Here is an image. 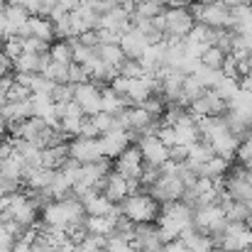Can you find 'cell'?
<instances>
[{"instance_id": "8992f818", "label": "cell", "mask_w": 252, "mask_h": 252, "mask_svg": "<svg viewBox=\"0 0 252 252\" xmlns=\"http://www.w3.org/2000/svg\"><path fill=\"white\" fill-rule=\"evenodd\" d=\"M74 103L79 105V110L84 113L86 118L100 113V88L95 84H81L74 86Z\"/></svg>"}, {"instance_id": "2e32d148", "label": "cell", "mask_w": 252, "mask_h": 252, "mask_svg": "<svg viewBox=\"0 0 252 252\" xmlns=\"http://www.w3.org/2000/svg\"><path fill=\"white\" fill-rule=\"evenodd\" d=\"M2 20H5V37H12V34H20V30L27 25L30 15L22 5H5Z\"/></svg>"}, {"instance_id": "60d3db41", "label": "cell", "mask_w": 252, "mask_h": 252, "mask_svg": "<svg viewBox=\"0 0 252 252\" xmlns=\"http://www.w3.org/2000/svg\"><path fill=\"white\" fill-rule=\"evenodd\" d=\"M7 137V130H5V125H0V142Z\"/></svg>"}, {"instance_id": "6da1fadb", "label": "cell", "mask_w": 252, "mask_h": 252, "mask_svg": "<svg viewBox=\"0 0 252 252\" xmlns=\"http://www.w3.org/2000/svg\"><path fill=\"white\" fill-rule=\"evenodd\" d=\"M118 211L123 218H127L132 223H157L162 206L150 193H130L125 201L118 203Z\"/></svg>"}, {"instance_id": "8d00e7d4", "label": "cell", "mask_w": 252, "mask_h": 252, "mask_svg": "<svg viewBox=\"0 0 252 252\" xmlns=\"http://www.w3.org/2000/svg\"><path fill=\"white\" fill-rule=\"evenodd\" d=\"M76 42H79V44H84V47H88V49H98L95 30H86V32H81V34L76 37Z\"/></svg>"}, {"instance_id": "e0dca14e", "label": "cell", "mask_w": 252, "mask_h": 252, "mask_svg": "<svg viewBox=\"0 0 252 252\" xmlns=\"http://www.w3.org/2000/svg\"><path fill=\"white\" fill-rule=\"evenodd\" d=\"M0 118H2L5 125L22 123V120L32 118V105H30V100H22V103H2V105H0Z\"/></svg>"}, {"instance_id": "9c48e42d", "label": "cell", "mask_w": 252, "mask_h": 252, "mask_svg": "<svg viewBox=\"0 0 252 252\" xmlns=\"http://www.w3.org/2000/svg\"><path fill=\"white\" fill-rule=\"evenodd\" d=\"M113 171V162L110 159H105V157H100V159H95V162H88V164H81L79 169V181L76 184H84V186H95L100 179H105L108 174Z\"/></svg>"}, {"instance_id": "f1b7e54d", "label": "cell", "mask_w": 252, "mask_h": 252, "mask_svg": "<svg viewBox=\"0 0 252 252\" xmlns=\"http://www.w3.org/2000/svg\"><path fill=\"white\" fill-rule=\"evenodd\" d=\"M88 81H91V74H88V69H86V66H81V64H71V66H69L66 84L81 86V84H88Z\"/></svg>"}, {"instance_id": "8fae6325", "label": "cell", "mask_w": 252, "mask_h": 252, "mask_svg": "<svg viewBox=\"0 0 252 252\" xmlns=\"http://www.w3.org/2000/svg\"><path fill=\"white\" fill-rule=\"evenodd\" d=\"M110 203H120V201H125L127 196H130V189H127V179L125 176H120L118 171H110L105 179H103V191H100Z\"/></svg>"}, {"instance_id": "d4e9b609", "label": "cell", "mask_w": 252, "mask_h": 252, "mask_svg": "<svg viewBox=\"0 0 252 252\" xmlns=\"http://www.w3.org/2000/svg\"><path fill=\"white\" fill-rule=\"evenodd\" d=\"M0 49H2V57L12 64L20 54H22V37H17V34H12V37H5L2 42H0Z\"/></svg>"}, {"instance_id": "bcb514c9", "label": "cell", "mask_w": 252, "mask_h": 252, "mask_svg": "<svg viewBox=\"0 0 252 252\" xmlns=\"http://www.w3.org/2000/svg\"><path fill=\"white\" fill-rule=\"evenodd\" d=\"M2 10H5V0H0V12H2Z\"/></svg>"}, {"instance_id": "836d02e7", "label": "cell", "mask_w": 252, "mask_h": 252, "mask_svg": "<svg viewBox=\"0 0 252 252\" xmlns=\"http://www.w3.org/2000/svg\"><path fill=\"white\" fill-rule=\"evenodd\" d=\"M169 162H171V164H186V162H189V147H184V145H171V147H169Z\"/></svg>"}, {"instance_id": "83f0119b", "label": "cell", "mask_w": 252, "mask_h": 252, "mask_svg": "<svg viewBox=\"0 0 252 252\" xmlns=\"http://www.w3.org/2000/svg\"><path fill=\"white\" fill-rule=\"evenodd\" d=\"M30 98H32V93L25 86L15 84V81L7 86V91H5V103H22V100H30Z\"/></svg>"}, {"instance_id": "5bb4252c", "label": "cell", "mask_w": 252, "mask_h": 252, "mask_svg": "<svg viewBox=\"0 0 252 252\" xmlns=\"http://www.w3.org/2000/svg\"><path fill=\"white\" fill-rule=\"evenodd\" d=\"M208 145H211V150H213V155H216V157H220V159H225V162H230V164H233L240 140H238L235 135H230V132H223V135L211 137V140H208Z\"/></svg>"}, {"instance_id": "d6986e66", "label": "cell", "mask_w": 252, "mask_h": 252, "mask_svg": "<svg viewBox=\"0 0 252 252\" xmlns=\"http://www.w3.org/2000/svg\"><path fill=\"white\" fill-rule=\"evenodd\" d=\"M49 59L54 64H62V66H71L74 64V54H71V42L69 39H57L49 44Z\"/></svg>"}, {"instance_id": "4316f807", "label": "cell", "mask_w": 252, "mask_h": 252, "mask_svg": "<svg viewBox=\"0 0 252 252\" xmlns=\"http://www.w3.org/2000/svg\"><path fill=\"white\" fill-rule=\"evenodd\" d=\"M118 74L125 76V79H142L145 76L140 59H123V64L118 66Z\"/></svg>"}, {"instance_id": "52a82bcc", "label": "cell", "mask_w": 252, "mask_h": 252, "mask_svg": "<svg viewBox=\"0 0 252 252\" xmlns=\"http://www.w3.org/2000/svg\"><path fill=\"white\" fill-rule=\"evenodd\" d=\"M98 142H100V155L105 159H115L123 150H127L132 145V137L127 130H110V132L100 135Z\"/></svg>"}, {"instance_id": "5b68a950", "label": "cell", "mask_w": 252, "mask_h": 252, "mask_svg": "<svg viewBox=\"0 0 252 252\" xmlns=\"http://www.w3.org/2000/svg\"><path fill=\"white\" fill-rule=\"evenodd\" d=\"M100 142L91 140V137H71L69 140V159H74L76 164H88L100 159Z\"/></svg>"}, {"instance_id": "603a6c76", "label": "cell", "mask_w": 252, "mask_h": 252, "mask_svg": "<svg viewBox=\"0 0 252 252\" xmlns=\"http://www.w3.org/2000/svg\"><path fill=\"white\" fill-rule=\"evenodd\" d=\"M218 98H223L225 103H230L235 95H238V91H240V86H238V81H233V79H225V76H220V81L211 88Z\"/></svg>"}, {"instance_id": "ba28073f", "label": "cell", "mask_w": 252, "mask_h": 252, "mask_svg": "<svg viewBox=\"0 0 252 252\" xmlns=\"http://www.w3.org/2000/svg\"><path fill=\"white\" fill-rule=\"evenodd\" d=\"M201 25L213 27V30H230V27H233V20H230V7H228L225 2L203 5Z\"/></svg>"}, {"instance_id": "74e56055", "label": "cell", "mask_w": 252, "mask_h": 252, "mask_svg": "<svg viewBox=\"0 0 252 252\" xmlns=\"http://www.w3.org/2000/svg\"><path fill=\"white\" fill-rule=\"evenodd\" d=\"M32 245H34V243H30V240H25V238H22V240H15V243H12V252H32Z\"/></svg>"}, {"instance_id": "ab89813d", "label": "cell", "mask_w": 252, "mask_h": 252, "mask_svg": "<svg viewBox=\"0 0 252 252\" xmlns=\"http://www.w3.org/2000/svg\"><path fill=\"white\" fill-rule=\"evenodd\" d=\"M238 86H240V91H245V93H252V71H250V74H245V76H240Z\"/></svg>"}, {"instance_id": "4dcf8cb0", "label": "cell", "mask_w": 252, "mask_h": 252, "mask_svg": "<svg viewBox=\"0 0 252 252\" xmlns=\"http://www.w3.org/2000/svg\"><path fill=\"white\" fill-rule=\"evenodd\" d=\"M203 91H208V88H203V86L193 79V76H186V79H184V88H181V93L186 95V100H189V103H191V100H196L198 95H203Z\"/></svg>"}, {"instance_id": "7402d4cb", "label": "cell", "mask_w": 252, "mask_h": 252, "mask_svg": "<svg viewBox=\"0 0 252 252\" xmlns=\"http://www.w3.org/2000/svg\"><path fill=\"white\" fill-rule=\"evenodd\" d=\"M225 52L223 49H218V47H206V52L201 54V64L203 66H208V69H216V71H220L223 69V62H225Z\"/></svg>"}, {"instance_id": "cb8c5ba5", "label": "cell", "mask_w": 252, "mask_h": 252, "mask_svg": "<svg viewBox=\"0 0 252 252\" xmlns=\"http://www.w3.org/2000/svg\"><path fill=\"white\" fill-rule=\"evenodd\" d=\"M191 76L203 86V88H213V86L220 81V76H223V74H220V71H216V69H208V66L198 64V66H196V71H193Z\"/></svg>"}, {"instance_id": "484cf974", "label": "cell", "mask_w": 252, "mask_h": 252, "mask_svg": "<svg viewBox=\"0 0 252 252\" xmlns=\"http://www.w3.org/2000/svg\"><path fill=\"white\" fill-rule=\"evenodd\" d=\"M164 5L159 2V0H145L142 5H137L135 7V12L140 15V17H147V20H155V17H162L164 15Z\"/></svg>"}, {"instance_id": "44dd1931", "label": "cell", "mask_w": 252, "mask_h": 252, "mask_svg": "<svg viewBox=\"0 0 252 252\" xmlns=\"http://www.w3.org/2000/svg\"><path fill=\"white\" fill-rule=\"evenodd\" d=\"M0 174L7 176V179H12V181H20V184H22V174H25V162H22V157L12 152L10 157L0 159Z\"/></svg>"}, {"instance_id": "f35d334b", "label": "cell", "mask_w": 252, "mask_h": 252, "mask_svg": "<svg viewBox=\"0 0 252 252\" xmlns=\"http://www.w3.org/2000/svg\"><path fill=\"white\" fill-rule=\"evenodd\" d=\"M164 252H189V250H186V245L176 238V240H171V243H167V245H164Z\"/></svg>"}, {"instance_id": "30bf717a", "label": "cell", "mask_w": 252, "mask_h": 252, "mask_svg": "<svg viewBox=\"0 0 252 252\" xmlns=\"http://www.w3.org/2000/svg\"><path fill=\"white\" fill-rule=\"evenodd\" d=\"M79 201L84 203L86 216H91V218H108V216L115 211V203H110V201H108L103 193H98L95 189H91L88 193H84Z\"/></svg>"}, {"instance_id": "b9f144b4", "label": "cell", "mask_w": 252, "mask_h": 252, "mask_svg": "<svg viewBox=\"0 0 252 252\" xmlns=\"http://www.w3.org/2000/svg\"><path fill=\"white\" fill-rule=\"evenodd\" d=\"M0 252H12V245H2L0 243Z\"/></svg>"}, {"instance_id": "7a4b0ae2", "label": "cell", "mask_w": 252, "mask_h": 252, "mask_svg": "<svg viewBox=\"0 0 252 252\" xmlns=\"http://www.w3.org/2000/svg\"><path fill=\"white\" fill-rule=\"evenodd\" d=\"M164 39H186V34L191 32V27L196 25L189 7H167L164 15Z\"/></svg>"}, {"instance_id": "f546056e", "label": "cell", "mask_w": 252, "mask_h": 252, "mask_svg": "<svg viewBox=\"0 0 252 252\" xmlns=\"http://www.w3.org/2000/svg\"><path fill=\"white\" fill-rule=\"evenodd\" d=\"M49 98H52L54 103H71V100H74V86L71 84H54Z\"/></svg>"}, {"instance_id": "d590c367", "label": "cell", "mask_w": 252, "mask_h": 252, "mask_svg": "<svg viewBox=\"0 0 252 252\" xmlns=\"http://www.w3.org/2000/svg\"><path fill=\"white\" fill-rule=\"evenodd\" d=\"M76 137H91V140H98V137H100L91 118H84V120H81V130H79V135H76Z\"/></svg>"}, {"instance_id": "3957f363", "label": "cell", "mask_w": 252, "mask_h": 252, "mask_svg": "<svg viewBox=\"0 0 252 252\" xmlns=\"http://www.w3.org/2000/svg\"><path fill=\"white\" fill-rule=\"evenodd\" d=\"M140 155H142V162L150 164V167H162L169 162V147L155 135H142L135 140Z\"/></svg>"}, {"instance_id": "277c9868", "label": "cell", "mask_w": 252, "mask_h": 252, "mask_svg": "<svg viewBox=\"0 0 252 252\" xmlns=\"http://www.w3.org/2000/svg\"><path fill=\"white\" fill-rule=\"evenodd\" d=\"M142 155H140V150H137V145L132 142L127 150H123L115 159H113V171H118L120 176H125V179H140V174H142Z\"/></svg>"}, {"instance_id": "e575fe53", "label": "cell", "mask_w": 252, "mask_h": 252, "mask_svg": "<svg viewBox=\"0 0 252 252\" xmlns=\"http://www.w3.org/2000/svg\"><path fill=\"white\" fill-rule=\"evenodd\" d=\"M20 189H22V184H20V181H12V179H7V176H2V174H0V198L12 196V193H17Z\"/></svg>"}, {"instance_id": "ac0fdd59", "label": "cell", "mask_w": 252, "mask_h": 252, "mask_svg": "<svg viewBox=\"0 0 252 252\" xmlns=\"http://www.w3.org/2000/svg\"><path fill=\"white\" fill-rule=\"evenodd\" d=\"M66 159H69V142H66V145H57V147L42 150V155H39V167L57 171V169H62V164H64Z\"/></svg>"}, {"instance_id": "9a60e30c", "label": "cell", "mask_w": 252, "mask_h": 252, "mask_svg": "<svg viewBox=\"0 0 252 252\" xmlns=\"http://www.w3.org/2000/svg\"><path fill=\"white\" fill-rule=\"evenodd\" d=\"M179 240L186 245V250H189V252H216L213 240H211L208 235L198 233L193 225L184 228V230H181V235H179Z\"/></svg>"}, {"instance_id": "681fc988", "label": "cell", "mask_w": 252, "mask_h": 252, "mask_svg": "<svg viewBox=\"0 0 252 252\" xmlns=\"http://www.w3.org/2000/svg\"><path fill=\"white\" fill-rule=\"evenodd\" d=\"M0 59H2V49H0Z\"/></svg>"}, {"instance_id": "f907efd6", "label": "cell", "mask_w": 252, "mask_h": 252, "mask_svg": "<svg viewBox=\"0 0 252 252\" xmlns=\"http://www.w3.org/2000/svg\"><path fill=\"white\" fill-rule=\"evenodd\" d=\"M0 125H5V123H2V118H0Z\"/></svg>"}, {"instance_id": "ee69618b", "label": "cell", "mask_w": 252, "mask_h": 252, "mask_svg": "<svg viewBox=\"0 0 252 252\" xmlns=\"http://www.w3.org/2000/svg\"><path fill=\"white\" fill-rule=\"evenodd\" d=\"M198 2H203V5H213V2H223V0H198Z\"/></svg>"}, {"instance_id": "c3c4849f", "label": "cell", "mask_w": 252, "mask_h": 252, "mask_svg": "<svg viewBox=\"0 0 252 252\" xmlns=\"http://www.w3.org/2000/svg\"><path fill=\"white\" fill-rule=\"evenodd\" d=\"M248 5H250V7H252V0H248Z\"/></svg>"}, {"instance_id": "4fadbf2b", "label": "cell", "mask_w": 252, "mask_h": 252, "mask_svg": "<svg viewBox=\"0 0 252 252\" xmlns=\"http://www.w3.org/2000/svg\"><path fill=\"white\" fill-rule=\"evenodd\" d=\"M47 64H49V52H47V54L22 52V54L12 62V71H15V74H42Z\"/></svg>"}, {"instance_id": "ffe728a7", "label": "cell", "mask_w": 252, "mask_h": 252, "mask_svg": "<svg viewBox=\"0 0 252 252\" xmlns=\"http://www.w3.org/2000/svg\"><path fill=\"white\" fill-rule=\"evenodd\" d=\"M95 57H98L105 66H110V69H115V71H118V66H120L123 59H125V54H123V49H120L118 44H100V47L95 49Z\"/></svg>"}, {"instance_id": "7c38bea8", "label": "cell", "mask_w": 252, "mask_h": 252, "mask_svg": "<svg viewBox=\"0 0 252 252\" xmlns=\"http://www.w3.org/2000/svg\"><path fill=\"white\" fill-rule=\"evenodd\" d=\"M120 49H123V54H125V59H142V54L147 52V39H145V34H140L137 30H127L123 37H120V44H118Z\"/></svg>"}, {"instance_id": "7dc6e473", "label": "cell", "mask_w": 252, "mask_h": 252, "mask_svg": "<svg viewBox=\"0 0 252 252\" xmlns=\"http://www.w3.org/2000/svg\"><path fill=\"white\" fill-rule=\"evenodd\" d=\"M93 252H105V248H100V250H93Z\"/></svg>"}, {"instance_id": "f6af8a7d", "label": "cell", "mask_w": 252, "mask_h": 252, "mask_svg": "<svg viewBox=\"0 0 252 252\" xmlns=\"http://www.w3.org/2000/svg\"><path fill=\"white\" fill-rule=\"evenodd\" d=\"M159 2H162L164 7H167V5H171V0H159Z\"/></svg>"}, {"instance_id": "d6a6232c", "label": "cell", "mask_w": 252, "mask_h": 252, "mask_svg": "<svg viewBox=\"0 0 252 252\" xmlns=\"http://www.w3.org/2000/svg\"><path fill=\"white\" fill-rule=\"evenodd\" d=\"M235 159H238L240 164H245V162H250L252 159V135H248V137L240 140L238 152H235Z\"/></svg>"}, {"instance_id": "1f68e13d", "label": "cell", "mask_w": 252, "mask_h": 252, "mask_svg": "<svg viewBox=\"0 0 252 252\" xmlns=\"http://www.w3.org/2000/svg\"><path fill=\"white\" fill-rule=\"evenodd\" d=\"M95 37H98V47L100 44H120V32H115V30H105V27H98L95 30Z\"/></svg>"}, {"instance_id": "7bdbcfd3", "label": "cell", "mask_w": 252, "mask_h": 252, "mask_svg": "<svg viewBox=\"0 0 252 252\" xmlns=\"http://www.w3.org/2000/svg\"><path fill=\"white\" fill-rule=\"evenodd\" d=\"M25 0H5V5H22Z\"/></svg>"}, {"instance_id": "816d5d0a", "label": "cell", "mask_w": 252, "mask_h": 252, "mask_svg": "<svg viewBox=\"0 0 252 252\" xmlns=\"http://www.w3.org/2000/svg\"><path fill=\"white\" fill-rule=\"evenodd\" d=\"M193 2H198V0H193Z\"/></svg>"}]
</instances>
